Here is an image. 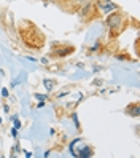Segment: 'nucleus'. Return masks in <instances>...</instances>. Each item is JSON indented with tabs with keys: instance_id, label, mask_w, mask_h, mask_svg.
<instances>
[{
	"instance_id": "obj_2",
	"label": "nucleus",
	"mask_w": 140,
	"mask_h": 158,
	"mask_svg": "<svg viewBox=\"0 0 140 158\" xmlns=\"http://www.w3.org/2000/svg\"><path fill=\"white\" fill-rule=\"evenodd\" d=\"M104 24L107 27L108 39L110 40H118V37L130 27V18H129L127 13H124L121 10V8H118V10L107 15Z\"/></svg>"
},
{
	"instance_id": "obj_6",
	"label": "nucleus",
	"mask_w": 140,
	"mask_h": 158,
	"mask_svg": "<svg viewBox=\"0 0 140 158\" xmlns=\"http://www.w3.org/2000/svg\"><path fill=\"white\" fill-rule=\"evenodd\" d=\"M92 2L96 3V6L99 8V11L104 15V16L108 15V13H111V11H115V10H118V8H121L118 3L111 2V0H92Z\"/></svg>"
},
{
	"instance_id": "obj_4",
	"label": "nucleus",
	"mask_w": 140,
	"mask_h": 158,
	"mask_svg": "<svg viewBox=\"0 0 140 158\" xmlns=\"http://www.w3.org/2000/svg\"><path fill=\"white\" fill-rule=\"evenodd\" d=\"M77 50L75 45H72L69 42H53L51 43V50L48 53V58L51 59H64L73 54Z\"/></svg>"
},
{
	"instance_id": "obj_8",
	"label": "nucleus",
	"mask_w": 140,
	"mask_h": 158,
	"mask_svg": "<svg viewBox=\"0 0 140 158\" xmlns=\"http://www.w3.org/2000/svg\"><path fill=\"white\" fill-rule=\"evenodd\" d=\"M124 114H126L127 117L137 118V117L140 115V104H138V102H130V104L124 109Z\"/></svg>"
},
{
	"instance_id": "obj_10",
	"label": "nucleus",
	"mask_w": 140,
	"mask_h": 158,
	"mask_svg": "<svg viewBox=\"0 0 140 158\" xmlns=\"http://www.w3.org/2000/svg\"><path fill=\"white\" fill-rule=\"evenodd\" d=\"M2 94L6 98V96H8V91H6V89H2Z\"/></svg>"
},
{
	"instance_id": "obj_5",
	"label": "nucleus",
	"mask_w": 140,
	"mask_h": 158,
	"mask_svg": "<svg viewBox=\"0 0 140 158\" xmlns=\"http://www.w3.org/2000/svg\"><path fill=\"white\" fill-rule=\"evenodd\" d=\"M85 2L86 0H58V2H56V6H58L61 11H64V13L73 15V13L80 11L81 5Z\"/></svg>"
},
{
	"instance_id": "obj_1",
	"label": "nucleus",
	"mask_w": 140,
	"mask_h": 158,
	"mask_svg": "<svg viewBox=\"0 0 140 158\" xmlns=\"http://www.w3.org/2000/svg\"><path fill=\"white\" fill-rule=\"evenodd\" d=\"M18 35L22 42V45L27 50L32 51H40L46 43V35L45 32L30 19H22L18 24Z\"/></svg>"
},
{
	"instance_id": "obj_3",
	"label": "nucleus",
	"mask_w": 140,
	"mask_h": 158,
	"mask_svg": "<svg viewBox=\"0 0 140 158\" xmlns=\"http://www.w3.org/2000/svg\"><path fill=\"white\" fill-rule=\"evenodd\" d=\"M78 16H80V21L83 24H91L94 21L104 19V15L99 11V8L96 6V3L92 2V0H86V2L81 5L80 11H78Z\"/></svg>"
},
{
	"instance_id": "obj_9",
	"label": "nucleus",
	"mask_w": 140,
	"mask_h": 158,
	"mask_svg": "<svg viewBox=\"0 0 140 158\" xmlns=\"http://www.w3.org/2000/svg\"><path fill=\"white\" fill-rule=\"evenodd\" d=\"M43 83H45V86H46V89H48V91H53L54 86H56V81L54 80H48V78H46Z\"/></svg>"
},
{
	"instance_id": "obj_7",
	"label": "nucleus",
	"mask_w": 140,
	"mask_h": 158,
	"mask_svg": "<svg viewBox=\"0 0 140 158\" xmlns=\"http://www.w3.org/2000/svg\"><path fill=\"white\" fill-rule=\"evenodd\" d=\"M80 147H78V150H73L72 153L75 155V156H80V158H89V156H92L94 155V148H92L91 145H88V144H83V139L80 141Z\"/></svg>"
}]
</instances>
